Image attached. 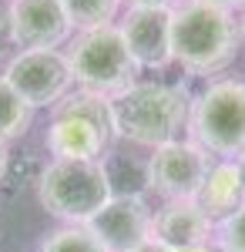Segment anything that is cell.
<instances>
[{"label":"cell","mask_w":245,"mask_h":252,"mask_svg":"<svg viewBox=\"0 0 245 252\" xmlns=\"http://www.w3.org/2000/svg\"><path fill=\"white\" fill-rule=\"evenodd\" d=\"M134 252H168V249H165L161 242H154V239H151V242H145L141 249H134Z\"/></svg>","instance_id":"cell-23"},{"label":"cell","mask_w":245,"mask_h":252,"mask_svg":"<svg viewBox=\"0 0 245 252\" xmlns=\"http://www.w3.org/2000/svg\"><path fill=\"white\" fill-rule=\"evenodd\" d=\"M37 198L64 225H88L114 198V192L101 161H61V158H54L37 178Z\"/></svg>","instance_id":"cell-4"},{"label":"cell","mask_w":245,"mask_h":252,"mask_svg":"<svg viewBox=\"0 0 245 252\" xmlns=\"http://www.w3.org/2000/svg\"><path fill=\"white\" fill-rule=\"evenodd\" d=\"M188 97L178 84L134 81L128 91L111 97L114 131L145 148H161L188 125Z\"/></svg>","instance_id":"cell-2"},{"label":"cell","mask_w":245,"mask_h":252,"mask_svg":"<svg viewBox=\"0 0 245 252\" xmlns=\"http://www.w3.org/2000/svg\"><path fill=\"white\" fill-rule=\"evenodd\" d=\"M34 108L7 84V78L0 74V141H14L31 128Z\"/></svg>","instance_id":"cell-14"},{"label":"cell","mask_w":245,"mask_h":252,"mask_svg":"<svg viewBox=\"0 0 245 252\" xmlns=\"http://www.w3.org/2000/svg\"><path fill=\"white\" fill-rule=\"evenodd\" d=\"M212 168V155L191 138H175L148 158V185L161 198H195Z\"/></svg>","instance_id":"cell-8"},{"label":"cell","mask_w":245,"mask_h":252,"mask_svg":"<svg viewBox=\"0 0 245 252\" xmlns=\"http://www.w3.org/2000/svg\"><path fill=\"white\" fill-rule=\"evenodd\" d=\"M198 209L212 219V222H222L225 215H232L235 209L245 205V185L242 175H239V165L235 161H215L208 168L202 189L195 195Z\"/></svg>","instance_id":"cell-13"},{"label":"cell","mask_w":245,"mask_h":252,"mask_svg":"<svg viewBox=\"0 0 245 252\" xmlns=\"http://www.w3.org/2000/svg\"><path fill=\"white\" fill-rule=\"evenodd\" d=\"M239 37L245 40V7H242V17H239Z\"/></svg>","instance_id":"cell-25"},{"label":"cell","mask_w":245,"mask_h":252,"mask_svg":"<svg viewBox=\"0 0 245 252\" xmlns=\"http://www.w3.org/2000/svg\"><path fill=\"white\" fill-rule=\"evenodd\" d=\"M188 135L212 158L235 161L245 152V81H212L188 108Z\"/></svg>","instance_id":"cell-5"},{"label":"cell","mask_w":245,"mask_h":252,"mask_svg":"<svg viewBox=\"0 0 245 252\" xmlns=\"http://www.w3.org/2000/svg\"><path fill=\"white\" fill-rule=\"evenodd\" d=\"M114 135L111 97L77 88L54 104L47 125V152L61 161H101V152Z\"/></svg>","instance_id":"cell-3"},{"label":"cell","mask_w":245,"mask_h":252,"mask_svg":"<svg viewBox=\"0 0 245 252\" xmlns=\"http://www.w3.org/2000/svg\"><path fill=\"white\" fill-rule=\"evenodd\" d=\"M64 54H67L74 84L81 91H94V94L114 97L121 91H128L138 81V64H134L118 24L81 31L67 44Z\"/></svg>","instance_id":"cell-6"},{"label":"cell","mask_w":245,"mask_h":252,"mask_svg":"<svg viewBox=\"0 0 245 252\" xmlns=\"http://www.w3.org/2000/svg\"><path fill=\"white\" fill-rule=\"evenodd\" d=\"M7 3H10V0H7Z\"/></svg>","instance_id":"cell-26"},{"label":"cell","mask_w":245,"mask_h":252,"mask_svg":"<svg viewBox=\"0 0 245 252\" xmlns=\"http://www.w3.org/2000/svg\"><path fill=\"white\" fill-rule=\"evenodd\" d=\"M37 252H108L88 225H61L40 242Z\"/></svg>","instance_id":"cell-16"},{"label":"cell","mask_w":245,"mask_h":252,"mask_svg":"<svg viewBox=\"0 0 245 252\" xmlns=\"http://www.w3.org/2000/svg\"><path fill=\"white\" fill-rule=\"evenodd\" d=\"M235 165H239V175H242V185H245V152L235 158Z\"/></svg>","instance_id":"cell-24"},{"label":"cell","mask_w":245,"mask_h":252,"mask_svg":"<svg viewBox=\"0 0 245 252\" xmlns=\"http://www.w3.org/2000/svg\"><path fill=\"white\" fill-rule=\"evenodd\" d=\"M151 239L161 242L165 249L202 246L215 239V222L198 209L195 198H175L151 215Z\"/></svg>","instance_id":"cell-12"},{"label":"cell","mask_w":245,"mask_h":252,"mask_svg":"<svg viewBox=\"0 0 245 252\" xmlns=\"http://www.w3.org/2000/svg\"><path fill=\"white\" fill-rule=\"evenodd\" d=\"M7 14L20 51H61L74 34L61 0H10Z\"/></svg>","instance_id":"cell-9"},{"label":"cell","mask_w":245,"mask_h":252,"mask_svg":"<svg viewBox=\"0 0 245 252\" xmlns=\"http://www.w3.org/2000/svg\"><path fill=\"white\" fill-rule=\"evenodd\" d=\"M151 209L141 195H114L111 202L88 222L97 242L108 252H134L151 242Z\"/></svg>","instance_id":"cell-10"},{"label":"cell","mask_w":245,"mask_h":252,"mask_svg":"<svg viewBox=\"0 0 245 252\" xmlns=\"http://www.w3.org/2000/svg\"><path fill=\"white\" fill-rule=\"evenodd\" d=\"M10 44H14V37H10V14H7V3L0 0V58L7 54Z\"/></svg>","instance_id":"cell-18"},{"label":"cell","mask_w":245,"mask_h":252,"mask_svg":"<svg viewBox=\"0 0 245 252\" xmlns=\"http://www.w3.org/2000/svg\"><path fill=\"white\" fill-rule=\"evenodd\" d=\"M7 175V141H0V182Z\"/></svg>","instance_id":"cell-22"},{"label":"cell","mask_w":245,"mask_h":252,"mask_svg":"<svg viewBox=\"0 0 245 252\" xmlns=\"http://www.w3.org/2000/svg\"><path fill=\"white\" fill-rule=\"evenodd\" d=\"M212 3H218V7H225V10H242L245 0H212Z\"/></svg>","instance_id":"cell-21"},{"label":"cell","mask_w":245,"mask_h":252,"mask_svg":"<svg viewBox=\"0 0 245 252\" xmlns=\"http://www.w3.org/2000/svg\"><path fill=\"white\" fill-rule=\"evenodd\" d=\"M121 37L131 51L138 71H165L171 58V10H154V7H128L121 17Z\"/></svg>","instance_id":"cell-11"},{"label":"cell","mask_w":245,"mask_h":252,"mask_svg":"<svg viewBox=\"0 0 245 252\" xmlns=\"http://www.w3.org/2000/svg\"><path fill=\"white\" fill-rule=\"evenodd\" d=\"M212 242L225 252H245V205L235 209L232 215H225L222 222H215V239Z\"/></svg>","instance_id":"cell-17"},{"label":"cell","mask_w":245,"mask_h":252,"mask_svg":"<svg viewBox=\"0 0 245 252\" xmlns=\"http://www.w3.org/2000/svg\"><path fill=\"white\" fill-rule=\"evenodd\" d=\"M0 74L34 111L54 108L74 88V74L64 51H17Z\"/></svg>","instance_id":"cell-7"},{"label":"cell","mask_w":245,"mask_h":252,"mask_svg":"<svg viewBox=\"0 0 245 252\" xmlns=\"http://www.w3.org/2000/svg\"><path fill=\"white\" fill-rule=\"evenodd\" d=\"M185 0H128V7H154V10H175Z\"/></svg>","instance_id":"cell-19"},{"label":"cell","mask_w":245,"mask_h":252,"mask_svg":"<svg viewBox=\"0 0 245 252\" xmlns=\"http://www.w3.org/2000/svg\"><path fill=\"white\" fill-rule=\"evenodd\" d=\"M168 252H225V249H218L215 242H202V246H185V249H168Z\"/></svg>","instance_id":"cell-20"},{"label":"cell","mask_w":245,"mask_h":252,"mask_svg":"<svg viewBox=\"0 0 245 252\" xmlns=\"http://www.w3.org/2000/svg\"><path fill=\"white\" fill-rule=\"evenodd\" d=\"M239 20L212 0H185L171 10V58L188 74L225 71L239 51Z\"/></svg>","instance_id":"cell-1"},{"label":"cell","mask_w":245,"mask_h":252,"mask_svg":"<svg viewBox=\"0 0 245 252\" xmlns=\"http://www.w3.org/2000/svg\"><path fill=\"white\" fill-rule=\"evenodd\" d=\"M64 10H67V20L77 34L81 31H94V27H108L114 24L118 10L124 0H61Z\"/></svg>","instance_id":"cell-15"}]
</instances>
